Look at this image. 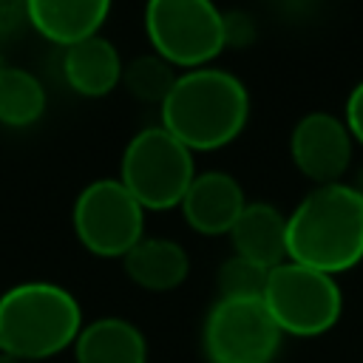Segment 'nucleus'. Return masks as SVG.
Returning a JSON list of instances; mask_svg holds the SVG:
<instances>
[{
    "label": "nucleus",
    "mask_w": 363,
    "mask_h": 363,
    "mask_svg": "<svg viewBox=\"0 0 363 363\" xmlns=\"http://www.w3.org/2000/svg\"><path fill=\"white\" fill-rule=\"evenodd\" d=\"M159 111V125H164L182 145L193 153H210L244 133L250 122V91L224 68H187L176 77Z\"/></svg>",
    "instance_id": "f257e3e1"
},
{
    "label": "nucleus",
    "mask_w": 363,
    "mask_h": 363,
    "mask_svg": "<svg viewBox=\"0 0 363 363\" xmlns=\"http://www.w3.org/2000/svg\"><path fill=\"white\" fill-rule=\"evenodd\" d=\"M286 258L340 275L363 261V196L349 182L315 184L286 216Z\"/></svg>",
    "instance_id": "f03ea898"
},
{
    "label": "nucleus",
    "mask_w": 363,
    "mask_h": 363,
    "mask_svg": "<svg viewBox=\"0 0 363 363\" xmlns=\"http://www.w3.org/2000/svg\"><path fill=\"white\" fill-rule=\"evenodd\" d=\"M82 329L77 295L51 281H23L0 295V352L26 360L57 357Z\"/></svg>",
    "instance_id": "7ed1b4c3"
},
{
    "label": "nucleus",
    "mask_w": 363,
    "mask_h": 363,
    "mask_svg": "<svg viewBox=\"0 0 363 363\" xmlns=\"http://www.w3.org/2000/svg\"><path fill=\"white\" fill-rule=\"evenodd\" d=\"M196 176L193 150L164 125L142 128L130 136L119 162V182L145 210H173L182 204Z\"/></svg>",
    "instance_id": "20e7f679"
},
{
    "label": "nucleus",
    "mask_w": 363,
    "mask_h": 363,
    "mask_svg": "<svg viewBox=\"0 0 363 363\" xmlns=\"http://www.w3.org/2000/svg\"><path fill=\"white\" fill-rule=\"evenodd\" d=\"M261 298L284 337L326 335L343 315V289L337 284V275L312 269L289 258L269 269Z\"/></svg>",
    "instance_id": "39448f33"
},
{
    "label": "nucleus",
    "mask_w": 363,
    "mask_h": 363,
    "mask_svg": "<svg viewBox=\"0 0 363 363\" xmlns=\"http://www.w3.org/2000/svg\"><path fill=\"white\" fill-rule=\"evenodd\" d=\"M145 34L150 48L182 71L210 65L227 48L224 11L213 0H147Z\"/></svg>",
    "instance_id": "423d86ee"
},
{
    "label": "nucleus",
    "mask_w": 363,
    "mask_h": 363,
    "mask_svg": "<svg viewBox=\"0 0 363 363\" xmlns=\"http://www.w3.org/2000/svg\"><path fill=\"white\" fill-rule=\"evenodd\" d=\"M145 207L119 179H94L71 210L77 241L96 258H125L145 235Z\"/></svg>",
    "instance_id": "0eeeda50"
},
{
    "label": "nucleus",
    "mask_w": 363,
    "mask_h": 363,
    "mask_svg": "<svg viewBox=\"0 0 363 363\" xmlns=\"http://www.w3.org/2000/svg\"><path fill=\"white\" fill-rule=\"evenodd\" d=\"M284 332L264 298H216L204 318L201 349L207 363H272Z\"/></svg>",
    "instance_id": "6e6552de"
},
{
    "label": "nucleus",
    "mask_w": 363,
    "mask_h": 363,
    "mask_svg": "<svg viewBox=\"0 0 363 363\" xmlns=\"http://www.w3.org/2000/svg\"><path fill=\"white\" fill-rule=\"evenodd\" d=\"M354 139L343 116L329 111L303 113L289 133V159L301 176L315 184L343 182L352 167Z\"/></svg>",
    "instance_id": "1a4fd4ad"
},
{
    "label": "nucleus",
    "mask_w": 363,
    "mask_h": 363,
    "mask_svg": "<svg viewBox=\"0 0 363 363\" xmlns=\"http://www.w3.org/2000/svg\"><path fill=\"white\" fill-rule=\"evenodd\" d=\"M247 204L244 187L227 170H204L196 173L184 199L182 216L187 227L199 235H230L235 218Z\"/></svg>",
    "instance_id": "9d476101"
},
{
    "label": "nucleus",
    "mask_w": 363,
    "mask_h": 363,
    "mask_svg": "<svg viewBox=\"0 0 363 363\" xmlns=\"http://www.w3.org/2000/svg\"><path fill=\"white\" fill-rule=\"evenodd\" d=\"M113 0H26L28 26L54 45H71L99 34Z\"/></svg>",
    "instance_id": "9b49d317"
},
{
    "label": "nucleus",
    "mask_w": 363,
    "mask_h": 363,
    "mask_svg": "<svg viewBox=\"0 0 363 363\" xmlns=\"http://www.w3.org/2000/svg\"><path fill=\"white\" fill-rule=\"evenodd\" d=\"M122 65L125 62L116 45L102 34L77 40L65 45V54H62V77L68 88L88 99L108 96L122 82Z\"/></svg>",
    "instance_id": "f8f14e48"
},
{
    "label": "nucleus",
    "mask_w": 363,
    "mask_h": 363,
    "mask_svg": "<svg viewBox=\"0 0 363 363\" xmlns=\"http://www.w3.org/2000/svg\"><path fill=\"white\" fill-rule=\"evenodd\" d=\"M125 275L130 284L147 292H170L182 286L190 275V255L187 250L164 235H142L122 258Z\"/></svg>",
    "instance_id": "ddd939ff"
},
{
    "label": "nucleus",
    "mask_w": 363,
    "mask_h": 363,
    "mask_svg": "<svg viewBox=\"0 0 363 363\" xmlns=\"http://www.w3.org/2000/svg\"><path fill=\"white\" fill-rule=\"evenodd\" d=\"M71 349L77 363H147L145 332L119 315L82 323Z\"/></svg>",
    "instance_id": "4468645a"
},
{
    "label": "nucleus",
    "mask_w": 363,
    "mask_h": 363,
    "mask_svg": "<svg viewBox=\"0 0 363 363\" xmlns=\"http://www.w3.org/2000/svg\"><path fill=\"white\" fill-rule=\"evenodd\" d=\"M233 252L267 269L286 261V213L269 201H247L230 230Z\"/></svg>",
    "instance_id": "2eb2a0df"
},
{
    "label": "nucleus",
    "mask_w": 363,
    "mask_h": 363,
    "mask_svg": "<svg viewBox=\"0 0 363 363\" xmlns=\"http://www.w3.org/2000/svg\"><path fill=\"white\" fill-rule=\"evenodd\" d=\"M48 105L43 82L17 65H0V125L28 128L43 119Z\"/></svg>",
    "instance_id": "dca6fc26"
},
{
    "label": "nucleus",
    "mask_w": 363,
    "mask_h": 363,
    "mask_svg": "<svg viewBox=\"0 0 363 363\" xmlns=\"http://www.w3.org/2000/svg\"><path fill=\"white\" fill-rule=\"evenodd\" d=\"M176 77H179L176 65H170L164 57L150 51V54H139L122 65V82L119 85H125V91L130 96H136L139 102L162 105L164 96L170 94Z\"/></svg>",
    "instance_id": "f3484780"
},
{
    "label": "nucleus",
    "mask_w": 363,
    "mask_h": 363,
    "mask_svg": "<svg viewBox=\"0 0 363 363\" xmlns=\"http://www.w3.org/2000/svg\"><path fill=\"white\" fill-rule=\"evenodd\" d=\"M267 275H269L267 267L233 252L227 261H221L216 272L218 298H261L267 286Z\"/></svg>",
    "instance_id": "a211bd4d"
},
{
    "label": "nucleus",
    "mask_w": 363,
    "mask_h": 363,
    "mask_svg": "<svg viewBox=\"0 0 363 363\" xmlns=\"http://www.w3.org/2000/svg\"><path fill=\"white\" fill-rule=\"evenodd\" d=\"M343 122L354 139V145L363 147V79L349 91L346 105H343Z\"/></svg>",
    "instance_id": "6ab92c4d"
},
{
    "label": "nucleus",
    "mask_w": 363,
    "mask_h": 363,
    "mask_svg": "<svg viewBox=\"0 0 363 363\" xmlns=\"http://www.w3.org/2000/svg\"><path fill=\"white\" fill-rule=\"evenodd\" d=\"M20 26H28L26 0H0V37L14 34Z\"/></svg>",
    "instance_id": "aec40b11"
},
{
    "label": "nucleus",
    "mask_w": 363,
    "mask_h": 363,
    "mask_svg": "<svg viewBox=\"0 0 363 363\" xmlns=\"http://www.w3.org/2000/svg\"><path fill=\"white\" fill-rule=\"evenodd\" d=\"M349 184H352V187H354V190H357V193L363 196V164L357 167V173H354V179H352Z\"/></svg>",
    "instance_id": "412c9836"
},
{
    "label": "nucleus",
    "mask_w": 363,
    "mask_h": 363,
    "mask_svg": "<svg viewBox=\"0 0 363 363\" xmlns=\"http://www.w3.org/2000/svg\"><path fill=\"white\" fill-rule=\"evenodd\" d=\"M0 363H20V360L11 357V354H6V352H0Z\"/></svg>",
    "instance_id": "4be33fe9"
},
{
    "label": "nucleus",
    "mask_w": 363,
    "mask_h": 363,
    "mask_svg": "<svg viewBox=\"0 0 363 363\" xmlns=\"http://www.w3.org/2000/svg\"><path fill=\"white\" fill-rule=\"evenodd\" d=\"M0 65H3V62H0Z\"/></svg>",
    "instance_id": "5701e85b"
},
{
    "label": "nucleus",
    "mask_w": 363,
    "mask_h": 363,
    "mask_svg": "<svg viewBox=\"0 0 363 363\" xmlns=\"http://www.w3.org/2000/svg\"><path fill=\"white\" fill-rule=\"evenodd\" d=\"M360 363H363V360H360Z\"/></svg>",
    "instance_id": "b1692460"
}]
</instances>
